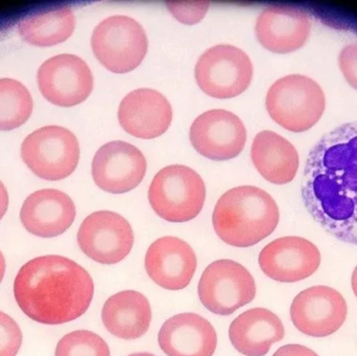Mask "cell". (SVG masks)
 Instances as JSON below:
<instances>
[{"label": "cell", "instance_id": "6da1fadb", "mask_svg": "<svg viewBox=\"0 0 357 356\" xmlns=\"http://www.w3.org/2000/svg\"><path fill=\"white\" fill-rule=\"evenodd\" d=\"M301 192L308 213L327 233L357 246V121L339 125L317 142Z\"/></svg>", "mask_w": 357, "mask_h": 356}, {"label": "cell", "instance_id": "7a4b0ae2", "mask_svg": "<svg viewBox=\"0 0 357 356\" xmlns=\"http://www.w3.org/2000/svg\"><path fill=\"white\" fill-rule=\"evenodd\" d=\"M93 295L90 274L59 255L31 259L19 270L14 281V296L21 311L46 325L79 319L89 309Z\"/></svg>", "mask_w": 357, "mask_h": 356}, {"label": "cell", "instance_id": "3957f363", "mask_svg": "<svg viewBox=\"0 0 357 356\" xmlns=\"http://www.w3.org/2000/svg\"><path fill=\"white\" fill-rule=\"evenodd\" d=\"M279 219L278 205L271 194L250 185L225 192L212 215L218 238L237 248H249L270 236Z\"/></svg>", "mask_w": 357, "mask_h": 356}, {"label": "cell", "instance_id": "277c9868", "mask_svg": "<svg viewBox=\"0 0 357 356\" xmlns=\"http://www.w3.org/2000/svg\"><path fill=\"white\" fill-rule=\"evenodd\" d=\"M271 118L283 129L303 133L314 127L324 114L326 98L314 79L291 75L275 82L266 98Z\"/></svg>", "mask_w": 357, "mask_h": 356}, {"label": "cell", "instance_id": "5b68a950", "mask_svg": "<svg viewBox=\"0 0 357 356\" xmlns=\"http://www.w3.org/2000/svg\"><path fill=\"white\" fill-rule=\"evenodd\" d=\"M205 200L203 179L185 165H169L161 169L149 189L153 210L171 223H185L195 219L203 209Z\"/></svg>", "mask_w": 357, "mask_h": 356}, {"label": "cell", "instance_id": "8992f818", "mask_svg": "<svg viewBox=\"0 0 357 356\" xmlns=\"http://www.w3.org/2000/svg\"><path fill=\"white\" fill-rule=\"evenodd\" d=\"M91 47L105 68L113 73H128L146 58L149 41L146 31L135 19L116 15L94 29Z\"/></svg>", "mask_w": 357, "mask_h": 356}, {"label": "cell", "instance_id": "52a82bcc", "mask_svg": "<svg viewBox=\"0 0 357 356\" xmlns=\"http://www.w3.org/2000/svg\"><path fill=\"white\" fill-rule=\"evenodd\" d=\"M21 157L37 177L59 181L69 177L77 169L79 144L73 132L59 125H48L25 138Z\"/></svg>", "mask_w": 357, "mask_h": 356}, {"label": "cell", "instance_id": "ba28073f", "mask_svg": "<svg viewBox=\"0 0 357 356\" xmlns=\"http://www.w3.org/2000/svg\"><path fill=\"white\" fill-rule=\"evenodd\" d=\"M251 59L241 48L220 44L206 50L195 65L202 91L214 98H232L249 88L253 79Z\"/></svg>", "mask_w": 357, "mask_h": 356}, {"label": "cell", "instance_id": "9c48e42d", "mask_svg": "<svg viewBox=\"0 0 357 356\" xmlns=\"http://www.w3.org/2000/svg\"><path fill=\"white\" fill-rule=\"evenodd\" d=\"M202 304L218 316L232 315L256 296L253 276L230 259L213 261L202 274L197 288Z\"/></svg>", "mask_w": 357, "mask_h": 356}, {"label": "cell", "instance_id": "30bf717a", "mask_svg": "<svg viewBox=\"0 0 357 356\" xmlns=\"http://www.w3.org/2000/svg\"><path fill=\"white\" fill-rule=\"evenodd\" d=\"M77 244L92 261L102 265H115L131 252L134 232L129 222L119 213L96 211L82 223Z\"/></svg>", "mask_w": 357, "mask_h": 356}, {"label": "cell", "instance_id": "8fae6325", "mask_svg": "<svg viewBox=\"0 0 357 356\" xmlns=\"http://www.w3.org/2000/svg\"><path fill=\"white\" fill-rule=\"evenodd\" d=\"M42 95L59 107H73L85 102L93 89V75L87 63L75 54H59L43 63L38 70Z\"/></svg>", "mask_w": 357, "mask_h": 356}, {"label": "cell", "instance_id": "7c38bea8", "mask_svg": "<svg viewBox=\"0 0 357 356\" xmlns=\"http://www.w3.org/2000/svg\"><path fill=\"white\" fill-rule=\"evenodd\" d=\"M345 298L331 286H318L304 290L294 299L291 319L302 334L325 338L337 332L347 319Z\"/></svg>", "mask_w": 357, "mask_h": 356}, {"label": "cell", "instance_id": "4fadbf2b", "mask_svg": "<svg viewBox=\"0 0 357 356\" xmlns=\"http://www.w3.org/2000/svg\"><path fill=\"white\" fill-rule=\"evenodd\" d=\"M189 138L202 156L210 160L226 161L243 152L247 141V130L237 115L215 109L195 118Z\"/></svg>", "mask_w": 357, "mask_h": 356}, {"label": "cell", "instance_id": "5bb4252c", "mask_svg": "<svg viewBox=\"0 0 357 356\" xmlns=\"http://www.w3.org/2000/svg\"><path fill=\"white\" fill-rule=\"evenodd\" d=\"M146 160L140 150L129 142H108L96 152L92 161V177L96 185L109 194H121L135 189L146 173Z\"/></svg>", "mask_w": 357, "mask_h": 356}, {"label": "cell", "instance_id": "9a60e30c", "mask_svg": "<svg viewBox=\"0 0 357 356\" xmlns=\"http://www.w3.org/2000/svg\"><path fill=\"white\" fill-rule=\"evenodd\" d=\"M258 261L271 279L294 284L316 273L321 265V253L316 245L305 238L285 236L266 245Z\"/></svg>", "mask_w": 357, "mask_h": 356}, {"label": "cell", "instance_id": "2e32d148", "mask_svg": "<svg viewBox=\"0 0 357 356\" xmlns=\"http://www.w3.org/2000/svg\"><path fill=\"white\" fill-rule=\"evenodd\" d=\"M119 121L130 135L140 139H154L171 127L173 108L160 92L142 88L130 92L121 100Z\"/></svg>", "mask_w": 357, "mask_h": 356}, {"label": "cell", "instance_id": "e0dca14e", "mask_svg": "<svg viewBox=\"0 0 357 356\" xmlns=\"http://www.w3.org/2000/svg\"><path fill=\"white\" fill-rule=\"evenodd\" d=\"M146 271L162 288L180 291L187 288L197 267V255L184 240L165 236L153 242L146 254Z\"/></svg>", "mask_w": 357, "mask_h": 356}, {"label": "cell", "instance_id": "ac0fdd59", "mask_svg": "<svg viewBox=\"0 0 357 356\" xmlns=\"http://www.w3.org/2000/svg\"><path fill=\"white\" fill-rule=\"evenodd\" d=\"M310 31V17L294 6H268L256 20L258 41L266 49L275 54L297 52L307 43Z\"/></svg>", "mask_w": 357, "mask_h": 356}, {"label": "cell", "instance_id": "d6986e66", "mask_svg": "<svg viewBox=\"0 0 357 356\" xmlns=\"http://www.w3.org/2000/svg\"><path fill=\"white\" fill-rule=\"evenodd\" d=\"M75 205L70 196L58 189H41L23 203L20 219L35 236L56 238L66 232L75 219Z\"/></svg>", "mask_w": 357, "mask_h": 356}, {"label": "cell", "instance_id": "ffe728a7", "mask_svg": "<svg viewBox=\"0 0 357 356\" xmlns=\"http://www.w3.org/2000/svg\"><path fill=\"white\" fill-rule=\"evenodd\" d=\"M158 343L167 356H212L218 336L211 323L202 316L178 314L163 324Z\"/></svg>", "mask_w": 357, "mask_h": 356}, {"label": "cell", "instance_id": "44dd1931", "mask_svg": "<svg viewBox=\"0 0 357 356\" xmlns=\"http://www.w3.org/2000/svg\"><path fill=\"white\" fill-rule=\"evenodd\" d=\"M285 330L278 316L266 309H252L231 323L229 338L239 353L264 356L275 343L284 338Z\"/></svg>", "mask_w": 357, "mask_h": 356}, {"label": "cell", "instance_id": "7402d4cb", "mask_svg": "<svg viewBox=\"0 0 357 356\" xmlns=\"http://www.w3.org/2000/svg\"><path fill=\"white\" fill-rule=\"evenodd\" d=\"M251 158L262 178L276 185L291 183L299 169V154L295 146L282 136L268 130L254 138Z\"/></svg>", "mask_w": 357, "mask_h": 356}, {"label": "cell", "instance_id": "603a6c76", "mask_svg": "<svg viewBox=\"0 0 357 356\" xmlns=\"http://www.w3.org/2000/svg\"><path fill=\"white\" fill-rule=\"evenodd\" d=\"M102 320L106 330L123 340H137L148 332L152 309L148 299L136 291L117 293L106 301Z\"/></svg>", "mask_w": 357, "mask_h": 356}, {"label": "cell", "instance_id": "cb8c5ba5", "mask_svg": "<svg viewBox=\"0 0 357 356\" xmlns=\"http://www.w3.org/2000/svg\"><path fill=\"white\" fill-rule=\"evenodd\" d=\"M75 29V14L68 6L52 8L26 17L18 24L22 39L38 47H50L66 41Z\"/></svg>", "mask_w": 357, "mask_h": 356}, {"label": "cell", "instance_id": "d4e9b609", "mask_svg": "<svg viewBox=\"0 0 357 356\" xmlns=\"http://www.w3.org/2000/svg\"><path fill=\"white\" fill-rule=\"evenodd\" d=\"M33 108V98L23 84L0 79V131H12L24 125Z\"/></svg>", "mask_w": 357, "mask_h": 356}, {"label": "cell", "instance_id": "484cf974", "mask_svg": "<svg viewBox=\"0 0 357 356\" xmlns=\"http://www.w3.org/2000/svg\"><path fill=\"white\" fill-rule=\"evenodd\" d=\"M56 356H110V348L98 334L77 330L61 339Z\"/></svg>", "mask_w": 357, "mask_h": 356}, {"label": "cell", "instance_id": "4316f807", "mask_svg": "<svg viewBox=\"0 0 357 356\" xmlns=\"http://www.w3.org/2000/svg\"><path fill=\"white\" fill-rule=\"evenodd\" d=\"M22 345V332L13 318L0 311V356H16Z\"/></svg>", "mask_w": 357, "mask_h": 356}, {"label": "cell", "instance_id": "83f0119b", "mask_svg": "<svg viewBox=\"0 0 357 356\" xmlns=\"http://www.w3.org/2000/svg\"><path fill=\"white\" fill-rule=\"evenodd\" d=\"M167 8L176 19L184 24H195L205 17L207 1H167Z\"/></svg>", "mask_w": 357, "mask_h": 356}, {"label": "cell", "instance_id": "f1b7e54d", "mask_svg": "<svg viewBox=\"0 0 357 356\" xmlns=\"http://www.w3.org/2000/svg\"><path fill=\"white\" fill-rule=\"evenodd\" d=\"M337 61L342 75L347 83L357 90V43L345 46L340 52Z\"/></svg>", "mask_w": 357, "mask_h": 356}, {"label": "cell", "instance_id": "f546056e", "mask_svg": "<svg viewBox=\"0 0 357 356\" xmlns=\"http://www.w3.org/2000/svg\"><path fill=\"white\" fill-rule=\"evenodd\" d=\"M273 356H319L312 349L298 344L285 345L279 348Z\"/></svg>", "mask_w": 357, "mask_h": 356}, {"label": "cell", "instance_id": "4dcf8cb0", "mask_svg": "<svg viewBox=\"0 0 357 356\" xmlns=\"http://www.w3.org/2000/svg\"><path fill=\"white\" fill-rule=\"evenodd\" d=\"M8 207V194L6 186L0 181V219L4 217Z\"/></svg>", "mask_w": 357, "mask_h": 356}, {"label": "cell", "instance_id": "1f68e13d", "mask_svg": "<svg viewBox=\"0 0 357 356\" xmlns=\"http://www.w3.org/2000/svg\"><path fill=\"white\" fill-rule=\"evenodd\" d=\"M4 273H6V261H4L3 254L0 251V284L3 279Z\"/></svg>", "mask_w": 357, "mask_h": 356}, {"label": "cell", "instance_id": "d6a6232c", "mask_svg": "<svg viewBox=\"0 0 357 356\" xmlns=\"http://www.w3.org/2000/svg\"><path fill=\"white\" fill-rule=\"evenodd\" d=\"M352 290H354V295H356L357 298V265L356 269H354V274H352Z\"/></svg>", "mask_w": 357, "mask_h": 356}, {"label": "cell", "instance_id": "836d02e7", "mask_svg": "<svg viewBox=\"0 0 357 356\" xmlns=\"http://www.w3.org/2000/svg\"><path fill=\"white\" fill-rule=\"evenodd\" d=\"M129 356H156L154 355H152V353H133V355H130Z\"/></svg>", "mask_w": 357, "mask_h": 356}]
</instances>
